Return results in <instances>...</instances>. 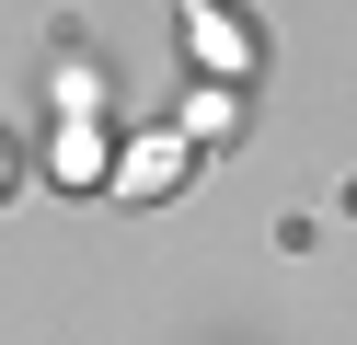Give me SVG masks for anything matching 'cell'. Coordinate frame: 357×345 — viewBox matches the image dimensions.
Listing matches in <instances>:
<instances>
[{
	"label": "cell",
	"instance_id": "obj_1",
	"mask_svg": "<svg viewBox=\"0 0 357 345\" xmlns=\"http://www.w3.org/2000/svg\"><path fill=\"white\" fill-rule=\"evenodd\" d=\"M196 150H208L196 127H150V138H127V150H116V207H162L173 184L196 173Z\"/></svg>",
	"mask_w": 357,
	"mask_h": 345
},
{
	"label": "cell",
	"instance_id": "obj_2",
	"mask_svg": "<svg viewBox=\"0 0 357 345\" xmlns=\"http://www.w3.org/2000/svg\"><path fill=\"white\" fill-rule=\"evenodd\" d=\"M173 23H185V46H196V69H208L219 92H231V81H254V23H242L231 0H173Z\"/></svg>",
	"mask_w": 357,
	"mask_h": 345
},
{
	"label": "cell",
	"instance_id": "obj_3",
	"mask_svg": "<svg viewBox=\"0 0 357 345\" xmlns=\"http://www.w3.org/2000/svg\"><path fill=\"white\" fill-rule=\"evenodd\" d=\"M47 173H58V184H104V196H116V150H104V127H93V115H58Z\"/></svg>",
	"mask_w": 357,
	"mask_h": 345
}]
</instances>
